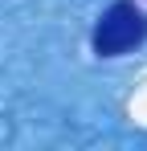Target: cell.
Here are the masks:
<instances>
[{"mask_svg": "<svg viewBox=\"0 0 147 151\" xmlns=\"http://www.w3.org/2000/svg\"><path fill=\"white\" fill-rule=\"evenodd\" d=\"M143 41H147V12L135 0H115L90 33V45L98 57H122Z\"/></svg>", "mask_w": 147, "mask_h": 151, "instance_id": "cell-1", "label": "cell"}]
</instances>
